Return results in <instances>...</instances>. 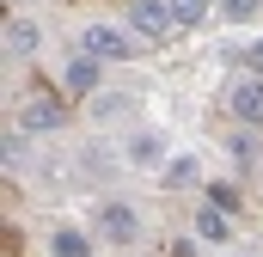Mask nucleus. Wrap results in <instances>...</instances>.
Here are the masks:
<instances>
[{
	"label": "nucleus",
	"mask_w": 263,
	"mask_h": 257,
	"mask_svg": "<svg viewBox=\"0 0 263 257\" xmlns=\"http://www.w3.org/2000/svg\"><path fill=\"white\" fill-rule=\"evenodd\" d=\"M80 49L92 62H129L135 49H141V37H135L129 25H86L80 31Z\"/></svg>",
	"instance_id": "1"
},
{
	"label": "nucleus",
	"mask_w": 263,
	"mask_h": 257,
	"mask_svg": "<svg viewBox=\"0 0 263 257\" xmlns=\"http://www.w3.org/2000/svg\"><path fill=\"white\" fill-rule=\"evenodd\" d=\"M129 31L141 37V43H165V37L178 31L172 0H129Z\"/></svg>",
	"instance_id": "2"
},
{
	"label": "nucleus",
	"mask_w": 263,
	"mask_h": 257,
	"mask_svg": "<svg viewBox=\"0 0 263 257\" xmlns=\"http://www.w3.org/2000/svg\"><path fill=\"white\" fill-rule=\"evenodd\" d=\"M98 239H110V245H135V239H141V214H135V202H123V196L98 202Z\"/></svg>",
	"instance_id": "3"
},
{
	"label": "nucleus",
	"mask_w": 263,
	"mask_h": 257,
	"mask_svg": "<svg viewBox=\"0 0 263 257\" xmlns=\"http://www.w3.org/2000/svg\"><path fill=\"white\" fill-rule=\"evenodd\" d=\"M227 111H233L245 128H263V80L257 74H245V80L227 86Z\"/></svg>",
	"instance_id": "4"
},
{
	"label": "nucleus",
	"mask_w": 263,
	"mask_h": 257,
	"mask_svg": "<svg viewBox=\"0 0 263 257\" xmlns=\"http://www.w3.org/2000/svg\"><path fill=\"white\" fill-rule=\"evenodd\" d=\"M62 123H67L62 98H25L18 104V135H55Z\"/></svg>",
	"instance_id": "5"
},
{
	"label": "nucleus",
	"mask_w": 263,
	"mask_h": 257,
	"mask_svg": "<svg viewBox=\"0 0 263 257\" xmlns=\"http://www.w3.org/2000/svg\"><path fill=\"white\" fill-rule=\"evenodd\" d=\"M98 74H104V62H92L86 49H73V56L62 62V92H80V98L98 92Z\"/></svg>",
	"instance_id": "6"
},
{
	"label": "nucleus",
	"mask_w": 263,
	"mask_h": 257,
	"mask_svg": "<svg viewBox=\"0 0 263 257\" xmlns=\"http://www.w3.org/2000/svg\"><path fill=\"white\" fill-rule=\"evenodd\" d=\"M43 251H49V257H92V233L73 227V221H62V227H49Z\"/></svg>",
	"instance_id": "7"
},
{
	"label": "nucleus",
	"mask_w": 263,
	"mask_h": 257,
	"mask_svg": "<svg viewBox=\"0 0 263 257\" xmlns=\"http://www.w3.org/2000/svg\"><path fill=\"white\" fill-rule=\"evenodd\" d=\"M129 166H159V172L172 166V159H165V135H159V128H141V135H129Z\"/></svg>",
	"instance_id": "8"
},
{
	"label": "nucleus",
	"mask_w": 263,
	"mask_h": 257,
	"mask_svg": "<svg viewBox=\"0 0 263 257\" xmlns=\"http://www.w3.org/2000/svg\"><path fill=\"white\" fill-rule=\"evenodd\" d=\"M37 37H43V31H37V19H18V12H12V19H6V31H0L6 56H37Z\"/></svg>",
	"instance_id": "9"
},
{
	"label": "nucleus",
	"mask_w": 263,
	"mask_h": 257,
	"mask_svg": "<svg viewBox=\"0 0 263 257\" xmlns=\"http://www.w3.org/2000/svg\"><path fill=\"white\" fill-rule=\"evenodd\" d=\"M196 239L202 245H233V214H220V208H196Z\"/></svg>",
	"instance_id": "10"
},
{
	"label": "nucleus",
	"mask_w": 263,
	"mask_h": 257,
	"mask_svg": "<svg viewBox=\"0 0 263 257\" xmlns=\"http://www.w3.org/2000/svg\"><path fill=\"white\" fill-rule=\"evenodd\" d=\"M159 178H165V190H196V178H202V159H196V153H172V166H165Z\"/></svg>",
	"instance_id": "11"
},
{
	"label": "nucleus",
	"mask_w": 263,
	"mask_h": 257,
	"mask_svg": "<svg viewBox=\"0 0 263 257\" xmlns=\"http://www.w3.org/2000/svg\"><path fill=\"white\" fill-rule=\"evenodd\" d=\"M208 6H214V0H172V19H178V31H196L202 19H208Z\"/></svg>",
	"instance_id": "12"
},
{
	"label": "nucleus",
	"mask_w": 263,
	"mask_h": 257,
	"mask_svg": "<svg viewBox=\"0 0 263 257\" xmlns=\"http://www.w3.org/2000/svg\"><path fill=\"white\" fill-rule=\"evenodd\" d=\"M239 184H208V208H220V214H239Z\"/></svg>",
	"instance_id": "13"
},
{
	"label": "nucleus",
	"mask_w": 263,
	"mask_h": 257,
	"mask_svg": "<svg viewBox=\"0 0 263 257\" xmlns=\"http://www.w3.org/2000/svg\"><path fill=\"white\" fill-rule=\"evenodd\" d=\"M220 12H227L233 25H251V19L263 12V0H220Z\"/></svg>",
	"instance_id": "14"
},
{
	"label": "nucleus",
	"mask_w": 263,
	"mask_h": 257,
	"mask_svg": "<svg viewBox=\"0 0 263 257\" xmlns=\"http://www.w3.org/2000/svg\"><path fill=\"white\" fill-rule=\"evenodd\" d=\"M25 141H31V135H18V128H6V135H0V153H6V166H18V159H25Z\"/></svg>",
	"instance_id": "15"
},
{
	"label": "nucleus",
	"mask_w": 263,
	"mask_h": 257,
	"mask_svg": "<svg viewBox=\"0 0 263 257\" xmlns=\"http://www.w3.org/2000/svg\"><path fill=\"white\" fill-rule=\"evenodd\" d=\"M233 159H239V166H251V159H257V135H251V128H239V135H233Z\"/></svg>",
	"instance_id": "16"
},
{
	"label": "nucleus",
	"mask_w": 263,
	"mask_h": 257,
	"mask_svg": "<svg viewBox=\"0 0 263 257\" xmlns=\"http://www.w3.org/2000/svg\"><path fill=\"white\" fill-rule=\"evenodd\" d=\"M245 67H251V74L263 80V37H257V43H245Z\"/></svg>",
	"instance_id": "17"
},
{
	"label": "nucleus",
	"mask_w": 263,
	"mask_h": 257,
	"mask_svg": "<svg viewBox=\"0 0 263 257\" xmlns=\"http://www.w3.org/2000/svg\"><path fill=\"white\" fill-rule=\"evenodd\" d=\"M233 257H251V251H233Z\"/></svg>",
	"instance_id": "18"
}]
</instances>
